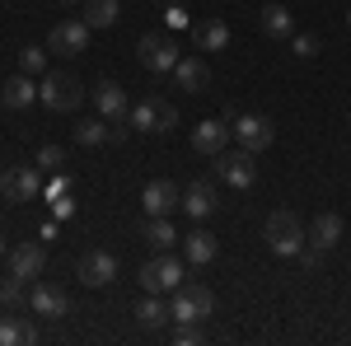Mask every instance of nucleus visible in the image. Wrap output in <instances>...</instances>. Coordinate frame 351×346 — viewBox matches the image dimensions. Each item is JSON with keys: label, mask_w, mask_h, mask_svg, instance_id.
<instances>
[{"label": "nucleus", "mask_w": 351, "mask_h": 346, "mask_svg": "<svg viewBox=\"0 0 351 346\" xmlns=\"http://www.w3.org/2000/svg\"><path fill=\"white\" fill-rule=\"evenodd\" d=\"M14 342H38V328L24 319H0V346H14Z\"/></svg>", "instance_id": "bb28decb"}, {"label": "nucleus", "mask_w": 351, "mask_h": 346, "mask_svg": "<svg viewBox=\"0 0 351 346\" xmlns=\"http://www.w3.org/2000/svg\"><path fill=\"white\" fill-rule=\"evenodd\" d=\"M342 215L337 211H324V215H314V230H309V243L319 248V253H328V248H337L342 243Z\"/></svg>", "instance_id": "aec40b11"}, {"label": "nucleus", "mask_w": 351, "mask_h": 346, "mask_svg": "<svg viewBox=\"0 0 351 346\" xmlns=\"http://www.w3.org/2000/svg\"><path fill=\"white\" fill-rule=\"evenodd\" d=\"M309 243V230H304V220L295 211H271L267 220V248L276 258H295L300 248Z\"/></svg>", "instance_id": "f257e3e1"}, {"label": "nucleus", "mask_w": 351, "mask_h": 346, "mask_svg": "<svg viewBox=\"0 0 351 346\" xmlns=\"http://www.w3.org/2000/svg\"><path fill=\"white\" fill-rule=\"evenodd\" d=\"M117 271H122V262H117V253H108V248H89V253L80 258V281H84V286H94V291L112 286Z\"/></svg>", "instance_id": "6e6552de"}, {"label": "nucleus", "mask_w": 351, "mask_h": 346, "mask_svg": "<svg viewBox=\"0 0 351 346\" xmlns=\"http://www.w3.org/2000/svg\"><path fill=\"white\" fill-rule=\"evenodd\" d=\"M43 192H47V201H52V197H61V192H71V178H66V173H52V183L43 187Z\"/></svg>", "instance_id": "c9c22d12"}, {"label": "nucleus", "mask_w": 351, "mask_h": 346, "mask_svg": "<svg viewBox=\"0 0 351 346\" xmlns=\"http://www.w3.org/2000/svg\"><path fill=\"white\" fill-rule=\"evenodd\" d=\"M61 5H80V0H61Z\"/></svg>", "instance_id": "58836bf2"}, {"label": "nucleus", "mask_w": 351, "mask_h": 346, "mask_svg": "<svg viewBox=\"0 0 351 346\" xmlns=\"http://www.w3.org/2000/svg\"><path fill=\"white\" fill-rule=\"evenodd\" d=\"M28 309L43 314V319H61V314L71 309V299H66V291L52 286V281H33V291H28Z\"/></svg>", "instance_id": "ddd939ff"}, {"label": "nucleus", "mask_w": 351, "mask_h": 346, "mask_svg": "<svg viewBox=\"0 0 351 346\" xmlns=\"http://www.w3.org/2000/svg\"><path fill=\"white\" fill-rule=\"evenodd\" d=\"M141 291L145 295H173L178 286H183V262L178 258H169V253H160V258H150V262L141 267Z\"/></svg>", "instance_id": "20e7f679"}, {"label": "nucleus", "mask_w": 351, "mask_h": 346, "mask_svg": "<svg viewBox=\"0 0 351 346\" xmlns=\"http://www.w3.org/2000/svg\"><path fill=\"white\" fill-rule=\"evenodd\" d=\"M216 178H225L230 187H239V192H248V187L258 183V155L253 150H220L216 155Z\"/></svg>", "instance_id": "39448f33"}, {"label": "nucleus", "mask_w": 351, "mask_h": 346, "mask_svg": "<svg viewBox=\"0 0 351 346\" xmlns=\"http://www.w3.org/2000/svg\"><path fill=\"white\" fill-rule=\"evenodd\" d=\"M183 253H188V262L192 267H206V262H216V253H220V243L211 230H192V234H183Z\"/></svg>", "instance_id": "6ab92c4d"}, {"label": "nucleus", "mask_w": 351, "mask_h": 346, "mask_svg": "<svg viewBox=\"0 0 351 346\" xmlns=\"http://www.w3.org/2000/svg\"><path fill=\"white\" fill-rule=\"evenodd\" d=\"M173 342L178 346H197L202 342V328H197V323H178V328H173Z\"/></svg>", "instance_id": "473e14b6"}, {"label": "nucleus", "mask_w": 351, "mask_h": 346, "mask_svg": "<svg viewBox=\"0 0 351 346\" xmlns=\"http://www.w3.org/2000/svg\"><path fill=\"white\" fill-rule=\"evenodd\" d=\"M230 132L239 136V145H243V150H253V155H263L271 140H276V127H271V117H263V112H239Z\"/></svg>", "instance_id": "0eeeda50"}, {"label": "nucleus", "mask_w": 351, "mask_h": 346, "mask_svg": "<svg viewBox=\"0 0 351 346\" xmlns=\"http://www.w3.org/2000/svg\"><path fill=\"white\" fill-rule=\"evenodd\" d=\"M169 24H173V28H183V24H188V10H183L178 0H169Z\"/></svg>", "instance_id": "e433bc0d"}, {"label": "nucleus", "mask_w": 351, "mask_h": 346, "mask_svg": "<svg viewBox=\"0 0 351 346\" xmlns=\"http://www.w3.org/2000/svg\"><path fill=\"white\" fill-rule=\"evenodd\" d=\"M132 132H160V99H141V103L127 112Z\"/></svg>", "instance_id": "b1692460"}, {"label": "nucleus", "mask_w": 351, "mask_h": 346, "mask_svg": "<svg viewBox=\"0 0 351 346\" xmlns=\"http://www.w3.org/2000/svg\"><path fill=\"white\" fill-rule=\"evenodd\" d=\"M24 299H28V281H24V276H14V271H10V276L0 281V304H5V309H19Z\"/></svg>", "instance_id": "c85d7f7f"}, {"label": "nucleus", "mask_w": 351, "mask_h": 346, "mask_svg": "<svg viewBox=\"0 0 351 346\" xmlns=\"http://www.w3.org/2000/svg\"><path fill=\"white\" fill-rule=\"evenodd\" d=\"M19 71L24 75H43L47 71V52L43 47H19Z\"/></svg>", "instance_id": "c756f323"}, {"label": "nucleus", "mask_w": 351, "mask_h": 346, "mask_svg": "<svg viewBox=\"0 0 351 346\" xmlns=\"http://www.w3.org/2000/svg\"><path fill=\"white\" fill-rule=\"evenodd\" d=\"M136 56H141V66H145V71L164 75V71H173V66H178V42H173L169 33H141Z\"/></svg>", "instance_id": "423d86ee"}, {"label": "nucleus", "mask_w": 351, "mask_h": 346, "mask_svg": "<svg viewBox=\"0 0 351 346\" xmlns=\"http://www.w3.org/2000/svg\"><path fill=\"white\" fill-rule=\"evenodd\" d=\"M38 99L52 108V112H75L84 103V84L71 71H47L43 84H38Z\"/></svg>", "instance_id": "7ed1b4c3"}, {"label": "nucleus", "mask_w": 351, "mask_h": 346, "mask_svg": "<svg viewBox=\"0 0 351 346\" xmlns=\"http://www.w3.org/2000/svg\"><path fill=\"white\" fill-rule=\"evenodd\" d=\"M47 47H52L56 56H80V52H89V24H84V19H61V24H52Z\"/></svg>", "instance_id": "9d476101"}, {"label": "nucleus", "mask_w": 351, "mask_h": 346, "mask_svg": "<svg viewBox=\"0 0 351 346\" xmlns=\"http://www.w3.org/2000/svg\"><path fill=\"white\" fill-rule=\"evenodd\" d=\"M230 122H225V117H211V122H197V127H192V150H197V155H211V160H216L220 150H225V145H230Z\"/></svg>", "instance_id": "9b49d317"}, {"label": "nucleus", "mask_w": 351, "mask_h": 346, "mask_svg": "<svg viewBox=\"0 0 351 346\" xmlns=\"http://www.w3.org/2000/svg\"><path fill=\"white\" fill-rule=\"evenodd\" d=\"M94 103H99V117H108V122H127V89L117 80H99L94 84Z\"/></svg>", "instance_id": "2eb2a0df"}, {"label": "nucleus", "mask_w": 351, "mask_h": 346, "mask_svg": "<svg viewBox=\"0 0 351 346\" xmlns=\"http://www.w3.org/2000/svg\"><path fill=\"white\" fill-rule=\"evenodd\" d=\"M216 206H220L216 201V183H206V178H197V183L183 192V211H188L197 225H202L206 215H216Z\"/></svg>", "instance_id": "dca6fc26"}, {"label": "nucleus", "mask_w": 351, "mask_h": 346, "mask_svg": "<svg viewBox=\"0 0 351 346\" xmlns=\"http://www.w3.org/2000/svg\"><path fill=\"white\" fill-rule=\"evenodd\" d=\"M0 103L10 108V112H24L28 103H38V84H33V75H10L5 80V89H0Z\"/></svg>", "instance_id": "a211bd4d"}, {"label": "nucleus", "mask_w": 351, "mask_h": 346, "mask_svg": "<svg viewBox=\"0 0 351 346\" xmlns=\"http://www.w3.org/2000/svg\"><path fill=\"white\" fill-rule=\"evenodd\" d=\"M197 42H202V52H225L230 47V24L225 19H202L197 24Z\"/></svg>", "instance_id": "4be33fe9"}, {"label": "nucleus", "mask_w": 351, "mask_h": 346, "mask_svg": "<svg viewBox=\"0 0 351 346\" xmlns=\"http://www.w3.org/2000/svg\"><path fill=\"white\" fill-rule=\"evenodd\" d=\"M108 136H112V122H108V117H89V122H80V127H75V140H80V145H104Z\"/></svg>", "instance_id": "cd10ccee"}, {"label": "nucleus", "mask_w": 351, "mask_h": 346, "mask_svg": "<svg viewBox=\"0 0 351 346\" xmlns=\"http://www.w3.org/2000/svg\"><path fill=\"white\" fill-rule=\"evenodd\" d=\"M136 323H141V328H164V323H169V304H164L160 295H145V299L136 304Z\"/></svg>", "instance_id": "393cba45"}, {"label": "nucleus", "mask_w": 351, "mask_h": 346, "mask_svg": "<svg viewBox=\"0 0 351 346\" xmlns=\"http://www.w3.org/2000/svg\"><path fill=\"white\" fill-rule=\"evenodd\" d=\"M173 80H178V89H188V94H202V89L211 84V66H206L202 56H178Z\"/></svg>", "instance_id": "f3484780"}, {"label": "nucleus", "mask_w": 351, "mask_h": 346, "mask_svg": "<svg viewBox=\"0 0 351 346\" xmlns=\"http://www.w3.org/2000/svg\"><path fill=\"white\" fill-rule=\"evenodd\" d=\"M258 28H263L267 38H291V33H295V14H291L286 5H267V10L258 14Z\"/></svg>", "instance_id": "412c9836"}, {"label": "nucleus", "mask_w": 351, "mask_h": 346, "mask_svg": "<svg viewBox=\"0 0 351 346\" xmlns=\"http://www.w3.org/2000/svg\"><path fill=\"white\" fill-rule=\"evenodd\" d=\"M347 24H351V14H347Z\"/></svg>", "instance_id": "a19ab883"}, {"label": "nucleus", "mask_w": 351, "mask_h": 346, "mask_svg": "<svg viewBox=\"0 0 351 346\" xmlns=\"http://www.w3.org/2000/svg\"><path fill=\"white\" fill-rule=\"evenodd\" d=\"M145 243H150L155 253H169V248L178 243L173 225H169V215H150V220H145Z\"/></svg>", "instance_id": "5701e85b"}, {"label": "nucleus", "mask_w": 351, "mask_h": 346, "mask_svg": "<svg viewBox=\"0 0 351 346\" xmlns=\"http://www.w3.org/2000/svg\"><path fill=\"white\" fill-rule=\"evenodd\" d=\"M52 215H56V220H71V215H75V201H71V192L52 197Z\"/></svg>", "instance_id": "72a5a7b5"}, {"label": "nucleus", "mask_w": 351, "mask_h": 346, "mask_svg": "<svg viewBox=\"0 0 351 346\" xmlns=\"http://www.w3.org/2000/svg\"><path fill=\"white\" fill-rule=\"evenodd\" d=\"M5 258H10V271H14V276H24V281H38V276H43V267H47L43 243H14Z\"/></svg>", "instance_id": "4468645a"}, {"label": "nucleus", "mask_w": 351, "mask_h": 346, "mask_svg": "<svg viewBox=\"0 0 351 346\" xmlns=\"http://www.w3.org/2000/svg\"><path fill=\"white\" fill-rule=\"evenodd\" d=\"M5 253H10V248H5V234H0V258H5Z\"/></svg>", "instance_id": "4c0bfd02"}, {"label": "nucleus", "mask_w": 351, "mask_h": 346, "mask_svg": "<svg viewBox=\"0 0 351 346\" xmlns=\"http://www.w3.org/2000/svg\"><path fill=\"white\" fill-rule=\"evenodd\" d=\"M173 127H178V108H173V103H160V132L169 136Z\"/></svg>", "instance_id": "f704fd0d"}, {"label": "nucleus", "mask_w": 351, "mask_h": 346, "mask_svg": "<svg viewBox=\"0 0 351 346\" xmlns=\"http://www.w3.org/2000/svg\"><path fill=\"white\" fill-rule=\"evenodd\" d=\"M84 24L89 28H112L117 24V0H89V5H84Z\"/></svg>", "instance_id": "a878e982"}, {"label": "nucleus", "mask_w": 351, "mask_h": 346, "mask_svg": "<svg viewBox=\"0 0 351 346\" xmlns=\"http://www.w3.org/2000/svg\"><path fill=\"white\" fill-rule=\"evenodd\" d=\"M347 127H351V112H347Z\"/></svg>", "instance_id": "ea45409f"}, {"label": "nucleus", "mask_w": 351, "mask_h": 346, "mask_svg": "<svg viewBox=\"0 0 351 346\" xmlns=\"http://www.w3.org/2000/svg\"><path fill=\"white\" fill-rule=\"evenodd\" d=\"M291 52H295L300 61L319 56V38H309V33H291Z\"/></svg>", "instance_id": "7c9ffc66"}, {"label": "nucleus", "mask_w": 351, "mask_h": 346, "mask_svg": "<svg viewBox=\"0 0 351 346\" xmlns=\"http://www.w3.org/2000/svg\"><path fill=\"white\" fill-rule=\"evenodd\" d=\"M0 192H5V201H38V192H43V178H38V169H33V164H19V169H0Z\"/></svg>", "instance_id": "1a4fd4ad"}, {"label": "nucleus", "mask_w": 351, "mask_h": 346, "mask_svg": "<svg viewBox=\"0 0 351 346\" xmlns=\"http://www.w3.org/2000/svg\"><path fill=\"white\" fill-rule=\"evenodd\" d=\"M141 206H145V215H173L183 206V192L169 183V178H155V183H145V192H141Z\"/></svg>", "instance_id": "f8f14e48"}, {"label": "nucleus", "mask_w": 351, "mask_h": 346, "mask_svg": "<svg viewBox=\"0 0 351 346\" xmlns=\"http://www.w3.org/2000/svg\"><path fill=\"white\" fill-rule=\"evenodd\" d=\"M61 164H66V150H61V145H43V150H38V169H61Z\"/></svg>", "instance_id": "2f4dec72"}, {"label": "nucleus", "mask_w": 351, "mask_h": 346, "mask_svg": "<svg viewBox=\"0 0 351 346\" xmlns=\"http://www.w3.org/2000/svg\"><path fill=\"white\" fill-rule=\"evenodd\" d=\"M216 309V295L197 281H183L178 291L169 295V319L173 323H206V314Z\"/></svg>", "instance_id": "f03ea898"}]
</instances>
